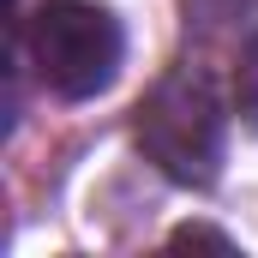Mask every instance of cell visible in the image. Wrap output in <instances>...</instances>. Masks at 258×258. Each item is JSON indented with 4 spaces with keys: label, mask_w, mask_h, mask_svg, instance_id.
<instances>
[{
    "label": "cell",
    "mask_w": 258,
    "mask_h": 258,
    "mask_svg": "<svg viewBox=\"0 0 258 258\" xmlns=\"http://www.w3.org/2000/svg\"><path fill=\"white\" fill-rule=\"evenodd\" d=\"M24 48H30L36 78L54 96L84 102L114 84V72L126 60V30L96 0H42L24 18Z\"/></svg>",
    "instance_id": "cell-1"
},
{
    "label": "cell",
    "mask_w": 258,
    "mask_h": 258,
    "mask_svg": "<svg viewBox=\"0 0 258 258\" xmlns=\"http://www.w3.org/2000/svg\"><path fill=\"white\" fill-rule=\"evenodd\" d=\"M222 138L228 114L222 96L210 90L204 72H168L144 102H138V150L180 186H210L222 168Z\"/></svg>",
    "instance_id": "cell-2"
},
{
    "label": "cell",
    "mask_w": 258,
    "mask_h": 258,
    "mask_svg": "<svg viewBox=\"0 0 258 258\" xmlns=\"http://www.w3.org/2000/svg\"><path fill=\"white\" fill-rule=\"evenodd\" d=\"M234 102H240V114H252V120H258V36L246 42V54H240V72H234Z\"/></svg>",
    "instance_id": "cell-3"
},
{
    "label": "cell",
    "mask_w": 258,
    "mask_h": 258,
    "mask_svg": "<svg viewBox=\"0 0 258 258\" xmlns=\"http://www.w3.org/2000/svg\"><path fill=\"white\" fill-rule=\"evenodd\" d=\"M174 246H216V252H228V234H216V228H180Z\"/></svg>",
    "instance_id": "cell-4"
}]
</instances>
